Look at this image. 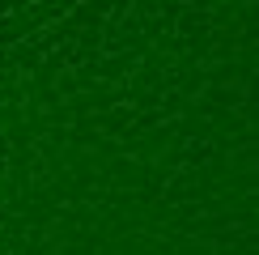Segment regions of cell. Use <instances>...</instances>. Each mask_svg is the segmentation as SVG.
<instances>
[{
	"label": "cell",
	"instance_id": "1",
	"mask_svg": "<svg viewBox=\"0 0 259 255\" xmlns=\"http://www.w3.org/2000/svg\"><path fill=\"white\" fill-rule=\"evenodd\" d=\"M0 17H9V5H5V0H0Z\"/></svg>",
	"mask_w": 259,
	"mask_h": 255
}]
</instances>
